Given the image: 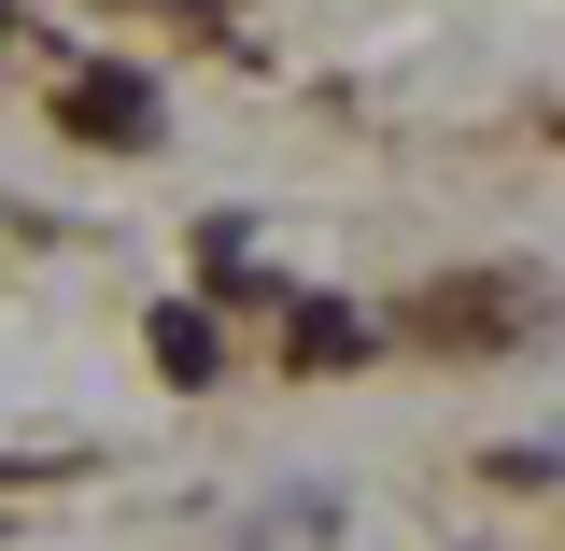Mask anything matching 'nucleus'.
Returning a JSON list of instances; mask_svg holds the SVG:
<instances>
[{"instance_id": "obj_1", "label": "nucleus", "mask_w": 565, "mask_h": 551, "mask_svg": "<svg viewBox=\"0 0 565 551\" xmlns=\"http://www.w3.org/2000/svg\"><path fill=\"white\" fill-rule=\"evenodd\" d=\"M537 311H552V283H537V269H452V283H424V297H396V311H382V340L452 353V368H467V353H509Z\"/></svg>"}, {"instance_id": "obj_2", "label": "nucleus", "mask_w": 565, "mask_h": 551, "mask_svg": "<svg viewBox=\"0 0 565 551\" xmlns=\"http://www.w3.org/2000/svg\"><path fill=\"white\" fill-rule=\"evenodd\" d=\"M43 114L71 141H99V156H141V141H170V85L141 57H57L43 71Z\"/></svg>"}, {"instance_id": "obj_3", "label": "nucleus", "mask_w": 565, "mask_h": 551, "mask_svg": "<svg viewBox=\"0 0 565 551\" xmlns=\"http://www.w3.org/2000/svg\"><path fill=\"white\" fill-rule=\"evenodd\" d=\"M367 353H382V311H367V297H311V283L269 297V368L282 382H353Z\"/></svg>"}, {"instance_id": "obj_4", "label": "nucleus", "mask_w": 565, "mask_h": 551, "mask_svg": "<svg viewBox=\"0 0 565 551\" xmlns=\"http://www.w3.org/2000/svg\"><path fill=\"white\" fill-rule=\"evenodd\" d=\"M141 353H156L170 396H212V382H226V311H212V297H156V311H141Z\"/></svg>"}, {"instance_id": "obj_5", "label": "nucleus", "mask_w": 565, "mask_h": 551, "mask_svg": "<svg viewBox=\"0 0 565 551\" xmlns=\"http://www.w3.org/2000/svg\"><path fill=\"white\" fill-rule=\"evenodd\" d=\"M184 241H199V283H212V297H282V283H269V255H255V241H269L255 212H199Z\"/></svg>"}, {"instance_id": "obj_6", "label": "nucleus", "mask_w": 565, "mask_h": 551, "mask_svg": "<svg viewBox=\"0 0 565 551\" xmlns=\"http://www.w3.org/2000/svg\"><path fill=\"white\" fill-rule=\"evenodd\" d=\"M481 481H494V495H552L565 467H552V453H537V438H509V453H481Z\"/></svg>"}, {"instance_id": "obj_7", "label": "nucleus", "mask_w": 565, "mask_h": 551, "mask_svg": "<svg viewBox=\"0 0 565 551\" xmlns=\"http://www.w3.org/2000/svg\"><path fill=\"white\" fill-rule=\"evenodd\" d=\"M141 14H170V29H212V14H226V0H141Z\"/></svg>"}, {"instance_id": "obj_8", "label": "nucleus", "mask_w": 565, "mask_h": 551, "mask_svg": "<svg viewBox=\"0 0 565 551\" xmlns=\"http://www.w3.org/2000/svg\"><path fill=\"white\" fill-rule=\"evenodd\" d=\"M0 43H14V14H0Z\"/></svg>"}]
</instances>
